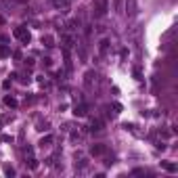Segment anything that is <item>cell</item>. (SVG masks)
<instances>
[{"label": "cell", "mask_w": 178, "mask_h": 178, "mask_svg": "<svg viewBox=\"0 0 178 178\" xmlns=\"http://www.w3.org/2000/svg\"><path fill=\"white\" fill-rule=\"evenodd\" d=\"M94 11H96V17H103L107 13V0H96L94 2Z\"/></svg>", "instance_id": "obj_3"}, {"label": "cell", "mask_w": 178, "mask_h": 178, "mask_svg": "<svg viewBox=\"0 0 178 178\" xmlns=\"http://www.w3.org/2000/svg\"><path fill=\"white\" fill-rule=\"evenodd\" d=\"M13 36H15L17 40H21L23 44H30V40H32V36H30V32H27V27H25V25H19V27H15Z\"/></svg>", "instance_id": "obj_1"}, {"label": "cell", "mask_w": 178, "mask_h": 178, "mask_svg": "<svg viewBox=\"0 0 178 178\" xmlns=\"http://www.w3.org/2000/svg\"><path fill=\"white\" fill-rule=\"evenodd\" d=\"M27 166H30L32 170H36V168H38V161H36L34 157H30V159H27Z\"/></svg>", "instance_id": "obj_15"}, {"label": "cell", "mask_w": 178, "mask_h": 178, "mask_svg": "<svg viewBox=\"0 0 178 178\" xmlns=\"http://www.w3.org/2000/svg\"><path fill=\"white\" fill-rule=\"evenodd\" d=\"M90 153H92L94 157H101V155H105V153H107V147H105L103 142H96V145H92V147H90Z\"/></svg>", "instance_id": "obj_2"}, {"label": "cell", "mask_w": 178, "mask_h": 178, "mask_svg": "<svg viewBox=\"0 0 178 178\" xmlns=\"http://www.w3.org/2000/svg\"><path fill=\"white\" fill-rule=\"evenodd\" d=\"M94 82H96V73H94V71H86V76H84V86H86V88H92Z\"/></svg>", "instance_id": "obj_5"}, {"label": "cell", "mask_w": 178, "mask_h": 178, "mask_svg": "<svg viewBox=\"0 0 178 178\" xmlns=\"http://www.w3.org/2000/svg\"><path fill=\"white\" fill-rule=\"evenodd\" d=\"M107 50H109V40L103 38V40L98 42V52H101V55H107Z\"/></svg>", "instance_id": "obj_8"}, {"label": "cell", "mask_w": 178, "mask_h": 178, "mask_svg": "<svg viewBox=\"0 0 178 178\" xmlns=\"http://www.w3.org/2000/svg\"><path fill=\"white\" fill-rule=\"evenodd\" d=\"M4 105H6V107H13V109H15V107H17V101H15L13 96H6V98H4Z\"/></svg>", "instance_id": "obj_11"}, {"label": "cell", "mask_w": 178, "mask_h": 178, "mask_svg": "<svg viewBox=\"0 0 178 178\" xmlns=\"http://www.w3.org/2000/svg\"><path fill=\"white\" fill-rule=\"evenodd\" d=\"M86 113H88V107H86V105H76V107H73V115H76V117H84Z\"/></svg>", "instance_id": "obj_6"}, {"label": "cell", "mask_w": 178, "mask_h": 178, "mask_svg": "<svg viewBox=\"0 0 178 178\" xmlns=\"http://www.w3.org/2000/svg\"><path fill=\"white\" fill-rule=\"evenodd\" d=\"M161 166H164L168 172H176V166H174V164H170V161H161Z\"/></svg>", "instance_id": "obj_12"}, {"label": "cell", "mask_w": 178, "mask_h": 178, "mask_svg": "<svg viewBox=\"0 0 178 178\" xmlns=\"http://www.w3.org/2000/svg\"><path fill=\"white\" fill-rule=\"evenodd\" d=\"M69 4H71V0H52V6H55L57 11H67Z\"/></svg>", "instance_id": "obj_4"}, {"label": "cell", "mask_w": 178, "mask_h": 178, "mask_svg": "<svg viewBox=\"0 0 178 178\" xmlns=\"http://www.w3.org/2000/svg\"><path fill=\"white\" fill-rule=\"evenodd\" d=\"M11 55V46L8 44H0V59H6Z\"/></svg>", "instance_id": "obj_10"}, {"label": "cell", "mask_w": 178, "mask_h": 178, "mask_svg": "<svg viewBox=\"0 0 178 178\" xmlns=\"http://www.w3.org/2000/svg\"><path fill=\"white\" fill-rule=\"evenodd\" d=\"M52 42H55V40H52V36H44V38H42V44L48 46V48H50V46H55Z\"/></svg>", "instance_id": "obj_13"}, {"label": "cell", "mask_w": 178, "mask_h": 178, "mask_svg": "<svg viewBox=\"0 0 178 178\" xmlns=\"http://www.w3.org/2000/svg\"><path fill=\"white\" fill-rule=\"evenodd\" d=\"M50 142H52V136H50V134H48V136H44V138H42V140H40V147H48V145H50Z\"/></svg>", "instance_id": "obj_14"}, {"label": "cell", "mask_w": 178, "mask_h": 178, "mask_svg": "<svg viewBox=\"0 0 178 178\" xmlns=\"http://www.w3.org/2000/svg\"><path fill=\"white\" fill-rule=\"evenodd\" d=\"M103 126H105V124H103V120H98V117H96V120H92L90 130H92V132H98V130H103Z\"/></svg>", "instance_id": "obj_7"}, {"label": "cell", "mask_w": 178, "mask_h": 178, "mask_svg": "<svg viewBox=\"0 0 178 178\" xmlns=\"http://www.w3.org/2000/svg\"><path fill=\"white\" fill-rule=\"evenodd\" d=\"M73 46V36L71 34H65L63 36V48H71Z\"/></svg>", "instance_id": "obj_9"}]
</instances>
